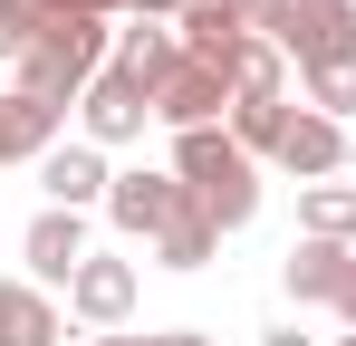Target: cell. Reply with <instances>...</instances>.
Here are the masks:
<instances>
[{"mask_svg": "<svg viewBox=\"0 0 356 346\" xmlns=\"http://www.w3.org/2000/svg\"><path fill=\"white\" fill-rule=\"evenodd\" d=\"M260 346H308V337H298V327H270V337H260Z\"/></svg>", "mask_w": 356, "mask_h": 346, "instance_id": "cell-23", "label": "cell"}, {"mask_svg": "<svg viewBox=\"0 0 356 346\" xmlns=\"http://www.w3.org/2000/svg\"><path fill=\"white\" fill-rule=\"evenodd\" d=\"M298 240L356 250V183H308V192H298Z\"/></svg>", "mask_w": 356, "mask_h": 346, "instance_id": "cell-15", "label": "cell"}, {"mask_svg": "<svg viewBox=\"0 0 356 346\" xmlns=\"http://www.w3.org/2000/svg\"><path fill=\"white\" fill-rule=\"evenodd\" d=\"M337 346H356V327H347V337H337Z\"/></svg>", "mask_w": 356, "mask_h": 346, "instance_id": "cell-25", "label": "cell"}, {"mask_svg": "<svg viewBox=\"0 0 356 346\" xmlns=\"http://www.w3.org/2000/svg\"><path fill=\"white\" fill-rule=\"evenodd\" d=\"M67 308H77L97 337H116L125 318H135V260H116V250H87V270L67 279Z\"/></svg>", "mask_w": 356, "mask_h": 346, "instance_id": "cell-6", "label": "cell"}, {"mask_svg": "<svg viewBox=\"0 0 356 346\" xmlns=\"http://www.w3.org/2000/svg\"><path fill=\"white\" fill-rule=\"evenodd\" d=\"M77 125H87V145H135V135L154 125V97H145L135 77H116V67H106V77L77 97Z\"/></svg>", "mask_w": 356, "mask_h": 346, "instance_id": "cell-8", "label": "cell"}, {"mask_svg": "<svg viewBox=\"0 0 356 346\" xmlns=\"http://www.w3.org/2000/svg\"><path fill=\"white\" fill-rule=\"evenodd\" d=\"M174 173H183V192L202 202V222H212V231H241L250 212H260V164L232 145V125L174 135Z\"/></svg>", "mask_w": 356, "mask_h": 346, "instance_id": "cell-3", "label": "cell"}, {"mask_svg": "<svg viewBox=\"0 0 356 346\" xmlns=\"http://www.w3.org/2000/svg\"><path fill=\"white\" fill-rule=\"evenodd\" d=\"M280 49H289L298 67L356 58V0H289V19H280Z\"/></svg>", "mask_w": 356, "mask_h": 346, "instance_id": "cell-5", "label": "cell"}, {"mask_svg": "<svg viewBox=\"0 0 356 346\" xmlns=\"http://www.w3.org/2000/svg\"><path fill=\"white\" fill-rule=\"evenodd\" d=\"M39 10H87V19H183V0H39Z\"/></svg>", "mask_w": 356, "mask_h": 346, "instance_id": "cell-20", "label": "cell"}, {"mask_svg": "<svg viewBox=\"0 0 356 346\" xmlns=\"http://www.w3.org/2000/svg\"><path fill=\"white\" fill-rule=\"evenodd\" d=\"M280 39H250L241 49V67H232V106H270V97H289V67H280Z\"/></svg>", "mask_w": 356, "mask_h": 346, "instance_id": "cell-16", "label": "cell"}, {"mask_svg": "<svg viewBox=\"0 0 356 346\" xmlns=\"http://www.w3.org/2000/svg\"><path fill=\"white\" fill-rule=\"evenodd\" d=\"M106 58H116V29H106V19H87V10H49L39 39H29V58H19V87H29L39 106L67 115L97 77H106Z\"/></svg>", "mask_w": 356, "mask_h": 346, "instance_id": "cell-2", "label": "cell"}, {"mask_svg": "<svg viewBox=\"0 0 356 346\" xmlns=\"http://www.w3.org/2000/svg\"><path fill=\"white\" fill-rule=\"evenodd\" d=\"M19 260H29L39 288H67L77 270H87V212H58V202H49L39 222L19 231Z\"/></svg>", "mask_w": 356, "mask_h": 346, "instance_id": "cell-7", "label": "cell"}, {"mask_svg": "<svg viewBox=\"0 0 356 346\" xmlns=\"http://www.w3.org/2000/svg\"><path fill=\"white\" fill-rule=\"evenodd\" d=\"M270 164L289 173V183H327V173L347 164V125H337V115H318V106H298V115H289V135H280V154H270Z\"/></svg>", "mask_w": 356, "mask_h": 346, "instance_id": "cell-9", "label": "cell"}, {"mask_svg": "<svg viewBox=\"0 0 356 346\" xmlns=\"http://www.w3.org/2000/svg\"><path fill=\"white\" fill-rule=\"evenodd\" d=\"M356 250H337V240H298L289 260H280V279H289V298H318V308H337V288H347Z\"/></svg>", "mask_w": 356, "mask_h": 346, "instance_id": "cell-13", "label": "cell"}, {"mask_svg": "<svg viewBox=\"0 0 356 346\" xmlns=\"http://www.w3.org/2000/svg\"><path fill=\"white\" fill-rule=\"evenodd\" d=\"M39 183H49V202H58V212H87V202H106V192H116L106 145H58V154L39 164Z\"/></svg>", "mask_w": 356, "mask_h": 346, "instance_id": "cell-10", "label": "cell"}, {"mask_svg": "<svg viewBox=\"0 0 356 346\" xmlns=\"http://www.w3.org/2000/svg\"><path fill=\"white\" fill-rule=\"evenodd\" d=\"M106 67H116V77H135V87L154 97V87H164V77L183 67V39L164 29V19H125V29H116V58H106Z\"/></svg>", "mask_w": 356, "mask_h": 346, "instance_id": "cell-11", "label": "cell"}, {"mask_svg": "<svg viewBox=\"0 0 356 346\" xmlns=\"http://www.w3.org/2000/svg\"><path fill=\"white\" fill-rule=\"evenodd\" d=\"M289 97H270V106H232V145L241 154H250V164H260V154H280V135H289Z\"/></svg>", "mask_w": 356, "mask_h": 346, "instance_id": "cell-18", "label": "cell"}, {"mask_svg": "<svg viewBox=\"0 0 356 346\" xmlns=\"http://www.w3.org/2000/svg\"><path fill=\"white\" fill-rule=\"evenodd\" d=\"M58 154V106H39L29 87L0 97V164H49Z\"/></svg>", "mask_w": 356, "mask_h": 346, "instance_id": "cell-12", "label": "cell"}, {"mask_svg": "<svg viewBox=\"0 0 356 346\" xmlns=\"http://www.w3.org/2000/svg\"><path fill=\"white\" fill-rule=\"evenodd\" d=\"M298 106H318V115H337V125H347V115H356V58L298 67Z\"/></svg>", "mask_w": 356, "mask_h": 346, "instance_id": "cell-17", "label": "cell"}, {"mask_svg": "<svg viewBox=\"0 0 356 346\" xmlns=\"http://www.w3.org/2000/svg\"><path fill=\"white\" fill-rule=\"evenodd\" d=\"M87 346H154V337H87Z\"/></svg>", "mask_w": 356, "mask_h": 346, "instance_id": "cell-24", "label": "cell"}, {"mask_svg": "<svg viewBox=\"0 0 356 346\" xmlns=\"http://www.w3.org/2000/svg\"><path fill=\"white\" fill-rule=\"evenodd\" d=\"M154 346H212V337H202V327H164Z\"/></svg>", "mask_w": 356, "mask_h": 346, "instance_id": "cell-21", "label": "cell"}, {"mask_svg": "<svg viewBox=\"0 0 356 346\" xmlns=\"http://www.w3.org/2000/svg\"><path fill=\"white\" fill-rule=\"evenodd\" d=\"M39 19H49L39 0H0V58H10V67L29 58V39H39Z\"/></svg>", "mask_w": 356, "mask_h": 346, "instance_id": "cell-19", "label": "cell"}, {"mask_svg": "<svg viewBox=\"0 0 356 346\" xmlns=\"http://www.w3.org/2000/svg\"><path fill=\"white\" fill-rule=\"evenodd\" d=\"M106 222L125 231V240H154V260L164 270H202L212 250H222V231L202 222V202L183 192V173L164 164V173H116V192H106Z\"/></svg>", "mask_w": 356, "mask_h": 346, "instance_id": "cell-1", "label": "cell"}, {"mask_svg": "<svg viewBox=\"0 0 356 346\" xmlns=\"http://www.w3.org/2000/svg\"><path fill=\"white\" fill-rule=\"evenodd\" d=\"M0 346H58V308H49V288L0 279Z\"/></svg>", "mask_w": 356, "mask_h": 346, "instance_id": "cell-14", "label": "cell"}, {"mask_svg": "<svg viewBox=\"0 0 356 346\" xmlns=\"http://www.w3.org/2000/svg\"><path fill=\"white\" fill-rule=\"evenodd\" d=\"M337 318H347V327H356V270H347V288H337Z\"/></svg>", "mask_w": 356, "mask_h": 346, "instance_id": "cell-22", "label": "cell"}, {"mask_svg": "<svg viewBox=\"0 0 356 346\" xmlns=\"http://www.w3.org/2000/svg\"><path fill=\"white\" fill-rule=\"evenodd\" d=\"M222 115H232V77L202 67V58H183L174 77L154 87V125H174V135H202V125H222Z\"/></svg>", "mask_w": 356, "mask_h": 346, "instance_id": "cell-4", "label": "cell"}]
</instances>
